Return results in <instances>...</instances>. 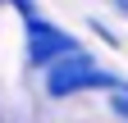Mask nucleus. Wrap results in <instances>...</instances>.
Masks as SVG:
<instances>
[{"mask_svg": "<svg viewBox=\"0 0 128 123\" xmlns=\"http://www.w3.org/2000/svg\"><path fill=\"white\" fill-rule=\"evenodd\" d=\"M128 82L114 78L110 68H101L92 55H69V59H60V64L46 73V91H50L55 100H69V96H87V91H124Z\"/></svg>", "mask_w": 128, "mask_h": 123, "instance_id": "nucleus-1", "label": "nucleus"}, {"mask_svg": "<svg viewBox=\"0 0 128 123\" xmlns=\"http://www.w3.org/2000/svg\"><path fill=\"white\" fill-rule=\"evenodd\" d=\"M69 55H78V41L69 32H60V27L41 23V18L28 23V59H32V68H55Z\"/></svg>", "mask_w": 128, "mask_h": 123, "instance_id": "nucleus-2", "label": "nucleus"}, {"mask_svg": "<svg viewBox=\"0 0 128 123\" xmlns=\"http://www.w3.org/2000/svg\"><path fill=\"white\" fill-rule=\"evenodd\" d=\"M105 110L114 114V119H124V123H128V87H124V91H110V100H105Z\"/></svg>", "mask_w": 128, "mask_h": 123, "instance_id": "nucleus-3", "label": "nucleus"}, {"mask_svg": "<svg viewBox=\"0 0 128 123\" xmlns=\"http://www.w3.org/2000/svg\"><path fill=\"white\" fill-rule=\"evenodd\" d=\"M114 9H119V14H124V18H128V0H114Z\"/></svg>", "mask_w": 128, "mask_h": 123, "instance_id": "nucleus-4", "label": "nucleus"}]
</instances>
